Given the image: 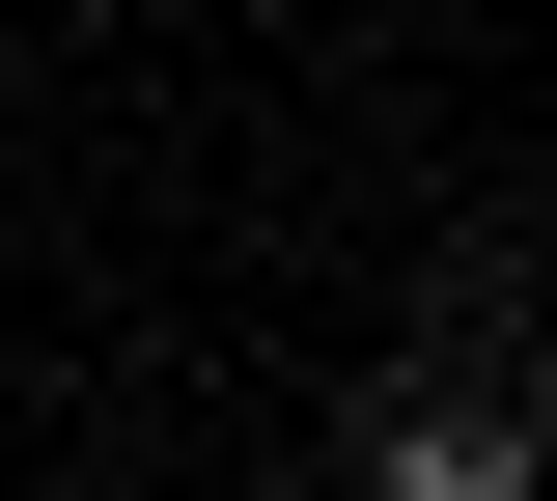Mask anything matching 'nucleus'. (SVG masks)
Segmentation results:
<instances>
[{
  "mask_svg": "<svg viewBox=\"0 0 557 501\" xmlns=\"http://www.w3.org/2000/svg\"><path fill=\"white\" fill-rule=\"evenodd\" d=\"M362 474H391V501H557V446H530V390H502V279L446 306V335H418L391 390H362Z\"/></svg>",
  "mask_w": 557,
  "mask_h": 501,
  "instance_id": "nucleus-1",
  "label": "nucleus"
}]
</instances>
